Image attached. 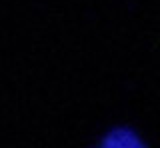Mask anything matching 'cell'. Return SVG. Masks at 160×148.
Here are the masks:
<instances>
[{"mask_svg":"<svg viewBox=\"0 0 160 148\" xmlns=\"http://www.w3.org/2000/svg\"><path fill=\"white\" fill-rule=\"evenodd\" d=\"M138 140L140 138L132 130H128V128H116V130H112L104 138L102 144L104 146H138L140 144Z\"/></svg>","mask_w":160,"mask_h":148,"instance_id":"6da1fadb","label":"cell"}]
</instances>
